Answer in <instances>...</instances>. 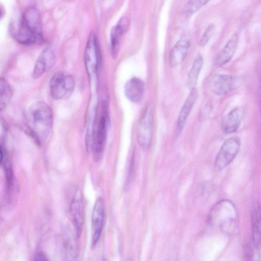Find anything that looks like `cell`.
<instances>
[{
	"mask_svg": "<svg viewBox=\"0 0 261 261\" xmlns=\"http://www.w3.org/2000/svg\"><path fill=\"white\" fill-rule=\"evenodd\" d=\"M33 261H48V259L46 254L40 251L35 254Z\"/></svg>",
	"mask_w": 261,
	"mask_h": 261,
	"instance_id": "484cf974",
	"label": "cell"
},
{
	"mask_svg": "<svg viewBox=\"0 0 261 261\" xmlns=\"http://www.w3.org/2000/svg\"><path fill=\"white\" fill-rule=\"evenodd\" d=\"M249 261H259V256L255 254L251 253L249 255Z\"/></svg>",
	"mask_w": 261,
	"mask_h": 261,
	"instance_id": "4316f807",
	"label": "cell"
},
{
	"mask_svg": "<svg viewBox=\"0 0 261 261\" xmlns=\"http://www.w3.org/2000/svg\"><path fill=\"white\" fill-rule=\"evenodd\" d=\"M74 86L75 82L72 76L61 72L56 73L49 82L50 94L55 99L67 98L73 92Z\"/></svg>",
	"mask_w": 261,
	"mask_h": 261,
	"instance_id": "8992f818",
	"label": "cell"
},
{
	"mask_svg": "<svg viewBox=\"0 0 261 261\" xmlns=\"http://www.w3.org/2000/svg\"><path fill=\"white\" fill-rule=\"evenodd\" d=\"M244 113V109L238 107L225 115L222 121V127L224 132L230 134L237 131L240 125Z\"/></svg>",
	"mask_w": 261,
	"mask_h": 261,
	"instance_id": "9a60e30c",
	"label": "cell"
},
{
	"mask_svg": "<svg viewBox=\"0 0 261 261\" xmlns=\"http://www.w3.org/2000/svg\"><path fill=\"white\" fill-rule=\"evenodd\" d=\"M13 36L17 41L25 45H31L42 39L41 16L37 9L30 8L24 12Z\"/></svg>",
	"mask_w": 261,
	"mask_h": 261,
	"instance_id": "7a4b0ae2",
	"label": "cell"
},
{
	"mask_svg": "<svg viewBox=\"0 0 261 261\" xmlns=\"http://www.w3.org/2000/svg\"><path fill=\"white\" fill-rule=\"evenodd\" d=\"M5 171L6 176V183H7V199L11 202L12 199V195L13 196V192L15 190L14 187V178L13 172L12 170V166L11 163L7 161L5 164Z\"/></svg>",
	"mask_w": 261,
	"mask_h": 261,
	"instance_id": "603a6c76",
	"label": "cell"
},
{
	"mask_svg": "<svg viewBox=\"0 0 261 261\" xmlns=\"http://www.w3.org/2000/svg\"><path fill=\"white\" fill-rule=\"evenodd\" d=\"M128 26V19L123 17L112 29L111 33V53L113 57L116 58L117 56L121 37L127 29Z\"/></svg>",
	"mask_w": 261,
	"mask_h": 261,
	"instance_id": "d6986e66",
	"label": "cell"
},
{
	"mask_svg": "<svg viewBox=\"0 0 261 261\" xmlns=\"http://www.w3.org/2000/svg\"><path fill=\"white\" fill-rule=\"evenodd\" d=\"M27 120L31 133L40 145L48 140L53 128V117L51 110L45 102L33 103L27 113Z\"/></svg>",
	"mask_w": 261,
	"mask_h": 261,
	"instance_id": "6da1fadb",
	"label": "cell"
},
{
	"mask_svg": "<svg viewBox=\"0 0 261 261\" xmlns=\"http://www.w3.org/2000/svg\"><path fill=\"white\" fill-rule=\"evenodd\" d=\"M144 87V83L141 79L137 77L132 78L125 85V94L131 101L139 102L143 97Z\"/></svg>",
	"mask_w": 261,
	"mask_h": 261,
	"instance_id": "ac0fdd59",
	"label": "cell"
},
{
	"mask_svg": "<svg viewBox=\"0 0 261 261\" xmlns=\"http://www.w3.org/2000/svg\"><path fill=\"white\" fill-rule=\"evenodd\" d=\"M191 43V36L188 33L183 34L171 49L169 55L171 67H176L184 61Z\"/></svg>",
	"mask_w": 261,
	"mask_h": 261,
	"instance_id": "8fae6325",
	"label": "cell"
},
{
	"mask_svg": "<svg viewBox=\"0 0 261 261\" xmlns=\"http://www.w3.org/2000/svg\"><path fill=\"white\" fill-rule=\"evenodd\" d=\"M70 212L76 236L79 238L82 234L84 224V207L80 195H76L73 197L70 204Z\"/></svg>",
	"mask_w": 261,
	"mask_h": 261,
	"instance_id": "7c38bea8",
	"label": "cell"
},
{
	"mask_svg": "<svg viewBox=\"0 0 261 261\" xmlns=\"http://www.w3.org/2000/svg\"><path fill=\"white\" fill-rule=\"evenodd\" d=\"M252 240L254 247L258 249L260 244V211L259 203L253 204L251 211Z\"/></svg>",
	"mask_w": 261,
	"mask_h": 261,
	"instance_id": "ffe728a7",
	"label": "cell"
},
{
	"mask_svg": "<svg viewBox=\"0 0 261 261\" xmlns=\"http://www.w3.org/2000/svg\"><path fill=\"white\" fill-rule=\"evenodd\" d=\"M109 124V116L107 105L102 103V112L96 125H93L90 146L92 148L94 158L98 160L102 155L107 138Z\"/></svg>",
	"mask_w": 261,
	"mask_h": 261,
	"instance_id": "277c9868",
	"label": "cell"
},
{
	"mask_svg": "<svg viewBox=\"0 0 261 261\" xmlns=\"http://www.w3.org/2000/svg\"><path fill=\"white\" fill-rule=\"evenodd\" d=\"M215 31V27L213 23L210 24L206 28L199 41L200 46H205L211 38Z\"/></svg>",
	"mask_w": 261,
	"mask_h": 261,
	"instance_id": "d4e9b609",
	"label": "cell"
},
{
	"mask_svg": "<svg viewBox=\"0 0 261 261\" xmlns=\"http://www.w3.org/2000/svg\"><path fill=\"white\" fill-rule=\"evenodd\" d=\"M13 89L9 82L4 77H0V111L9 104L12 96Z\"/></svg>",
	"mask_w": 261,
	"mask_h": 261,
	"instance_id": "7402d4cb",
	"label": "cell"
},
{
	"mask_svg": "<svg viewBox=\"0 0 261 261\" xmlns=\"http://www.w3.org/2000/svg\"><path fill=\"white\" fill-rule=\"evenodd\" d=\"M198 97V91L196 88L191 90L185 102H184L178 117L176 126V133L177 135L182 132L187 118Z\"/></svg>",
	"mask_w": 261,
	"mask_h": 261,
	"instance_id": "5bb4252c",
	"label": "cell"
},
{
	"mask_svg": "<svg viewBox=\"0 0 261 261\" xmlns=\"http://www.w3.org/2000/svg\"><path fill=\"white\" fill-rule=\"evenodd\" d=\"M55 62V56L51 48L44 49L39 56L33 72V77L38 79L42 75L46 70L52 66Z\"/></svg>",
	"mask_w": 261,
	"mask_h": 261,
	"instance_id": "2e32d148",
	"label": "cell"
},
{
	"mask_svg": "<svg viewBox=\"0 0 261 261\" xmlns=\"http://www.w3.org/2000/svg\"><path fill=\"white\" fill-rule=\"evenodd\" d=\"M153 116L151 107L146 109L141 117L136 129L137 140L140 146L148 148L151 143L153 134Z\"/></svg>",
	"mask_w": 261,
	"mask_h": 261,
	"instance_id": "52a82bcc",
	"label": "cell"
},
{
	"mask_svg": "<svg viewBox=\"0 0 261 261\" xmlns=\"http://www.w3.org/2000/svg\"><path fill=\"white\" fill-rule=\"evenodd\" d=\"M238 218L235 205L228 199L217 202L208 215V222L225 233H230L236 228Z\"/></svg>",
	"mask_w": 261,
	"mask_h": 261,
	"instance_id": "3957f363",
	"label": "cell"
},
{
	"mask_svg": "<svg viewBox=\"0 0 261 261\" xmlns=\"http://www.w3.org/2000/svg\"><path fill=\"white\" fill-rule=\"evenodd\" d=\"M240 79L229 74H218L213 76L210 81L211 90L216 95H223L239 86Z\"/></svg>",
	"mask_w": 261,
	"mask_h": 261,
	"instance_id": "30bf717a",
	"label": "cell"
},
{
	"mask_svg": "<svg viewBox=\"0 0 261 261\" xmlns=\"http://www.w3.org/2000/svg\"><path fill=\"white\" fill-rule=\"evenodd\" d=\"M208 1H189L182 8V13L186 17H190L201 7L205 5Z\"/></svg>",
	"mask_w": 261,
	"mask_h": 261,
	"instance_id": "cb8c5ba5",
	"label": "cell"
},
{
	"mask_svg": "<svg viewBox=\"0 0 261 261\" xmlns=\"http://www.w3.org/2000/svg\"><path fill=\"white\" fill-rule=\"evenodd\" d=\"M239 36L237 33L233 34L225 46L217 54L215 63L221 66L228 62L233 57L237 49Z\"/></svg>",
	"mask_w": 261,
	"mask_h": 261,
	"instance_id": "e0dca14e",
	"label": "cell"
},
{
	"mask_svg": "<svg viewBox=\"0 0 261 261\" xmlns=\"http://www.w3.org/2000/svg\"><path fill=\"white\" fill-rule=\"evenodd\" d=\"M63 250L65 261H78L79 249L76 237L68 227L65 228L63 233Z\"/></svg>",
	"mask_w": 261,
	"mask_h": 261,
	"instance_id": "4fadbf2b",
	"label": "cell"
},
{
	"mask_svg": "<svg viewBox=\"0 0 261 261\" xmlns=\"http://www.w3.org/2000/svg\"><path fill=\"white\" fill-rule=\"evenodd\" d=\"M3 159V152L2 147L0 145V164L2 163Z\"/></svg>",
	"mask_w": 261,
	"mask_h": 261,
	"instance_id": "83f0119b",
	"label": "cell"
},
{
	"mask_svg": "<svg viewBox=\"0 0 261 261\" xmlns=\"http://www.w3.org/2000/svg\"><path fill=\"white\" fill-rule=\"evenodd\" d=\"M105 208L103 199L98 198L94 205L91 218V241L92 247L98 243L104 224Z\"/></svg>",
	"mask_w": 261,
	"mask_h": 261,
	"instance_id": "9c48e42d",
	"label": "cell"
},
{
	"mask_svg": "<svg viewBox=\"0 0 261 261\" xmlns=\"http://www.w3.org/2000/svg\"><path fill=\"white\" fill-rule=\"evenodd\" d=\"M95 34L91 33L85 51V64L89 77L93 80L96 77L99 63L98 48Z\"/></svg>",
	"mask_w": 261,
	"mask_h": 261,
	"instance_id": "ba28073f",
	"label": "cell"
},
{
	"mask_svg": "<svg viewBox=\"0 0 261 261\" xmlns=\"http://www.w3.org/2000/svg\"><path fill=\"white\" fill-rule=\"evenodd\" d=\"M4 14V11L3 8L0 6V19L3 17Z\"/></svg>",
	"mask_w": 261,
	"mask_h": 261,
	"instance_id": "f1b7e54d",
	"label": "cell"
},
{
	"mask_svg": "<svg viewBox=\"0 0 261 261\" xmlns=\"http://www.w3.org/2000/svg\"><path fill=\"white\" fill-rule=\"evenodd\" d=\"M241 146L238 137L227 139L221 145L215 160L214 167L217 171H221L228 166L238 154Z\"/></svg>",
	"mask_w": 261,
	"mask_h": 261,
	"instance_id": "5b68a950",
	"label": "cell"
},
{
	"mask_svg": "<svg viewBox=\"0 0 261 261\" xmlns=\"http://www.w3.org/2000/svg\"><path fill=\"white\" fill-rule=\"evenodd\" d=\"M202 64V57L201 54H198L195 57L192 66L188 74L187 85L191 90L195 88Z\"/></svg>",
	"mask_w": 261,
	"mask_h": 261,
	"instance_id": "44dd1931",
	"label": "cell"
}]
</instances>
